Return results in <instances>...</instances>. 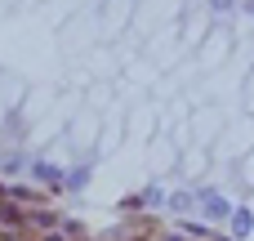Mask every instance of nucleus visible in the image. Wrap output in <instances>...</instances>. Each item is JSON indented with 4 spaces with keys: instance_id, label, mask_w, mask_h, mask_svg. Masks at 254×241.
<instances>
[{
    "instance_id": "7ed1b4c3",
    "label": "nucleus",
    "mask_w": 254,
    "mask_h": 241,
    "mask_svg": "<svg viewBox=\"0 0 254 241\" xmlns=\"http://www.w3.org/2000/svg\"><path fill=\"white\" fill-rule=\"evenodd\" d=\"M31 174H36L40 183H63V170H58V165H49V161H36V165H31Z\"/></svg>"
},
{
    "instance_id": "39448f33",
    "label": "nucleus",
    "mask_w": 254,
    "mask_h": 241,
    "mask_svg": "<svg viewBox=\"0 0 254 241\" xmlns=\"http://www.w3.org/2000/svg\"><path fill=\"white\" fill-rule=\"evenodd\" d=\"M170 210L174 215H188L192 210V192H170Z\"/></svg>"
},
{
    "instance_id": "f03ea898",
    "label": "nucleus",
    "mask_w": 254,
    "mask_h": 241,
    "mask_svg": "<svg viewBox=\"0 0 254 241\" xmlns=\"http://www.w3.org/2000/svg\"><path fill=\"white\" fill-rule=\"evenodd\" d=\"M201 206H205V219H228L232 206L223 201V192H201Z\"/></svg>"
},
{
    "instance_id": "0eeeda50",
    "label": "nucleus",
    "mask_w": 254,
    "mask_h": 241,
    "mask_svg": "<svg viewBox=\"0 0 254 241\" xmlns=\"http://www.w3.org/2000/svg\"><path fill=\"white\" fill-rule=\"evenodd\" d=\"M246 9H250V13H254V0H246Z\"/></svg>"
},
{
    "instance_id": "f257e3e1",
    "label": "nucleus",
    "mask_w": 254,
    "mask_h": 241,
    "mask_svg": "<svg viewBox=\"0 0 254 241\" xmlns=\"http://www.w3.org/2000/svg\"><path fill=\"white\" fill-rule=\"evenodd\" d=\"M31 224V210H22L18 201H0V228H22Z\"/></svg>"
},
{
    "instance_id": "6e6552de",
    "label": "nucleus",
    "mask_w": 254,
    "mask_h": 241,
    "mask_svg": "<svg viewBox=\"0 0 254 241\" xmlns=\"http://www.w3.org/2000/svg\"><path fill=\"white\" fill-rule=\"evenodd\" d=\"M165 241H183V237H165Z\"/></svg>"
},
{
    "instance_id": "20e7f679",
    "label": "nucleus",
    "mask_w": 254,
    "mask_h": 241,
    "mask_svg": "<svg viewBox=\"0 0 254 241\" xmlns=\"http://www.w3.org/2000/svg\"><path fill=\"white\" fill-rule=\"evenodd\" d=\"M250 228H254V215L250 210H237V215H232V233H237V237H250Z\"/></svg>"
},
{
    "instance_id": "423d86ee",
    "label": "nucleus",
    "mask_w": 254,
    "mask_h": 241,
    "mask_svg": "<svg viewBox=\"0 0 254 241\" xmlns=\"http://www.w3.org/2000/svg\"><path fill=\"white\" fill-rule=\"evenodd\" d=\"M45 241H67V237H58V233H49V237H45Z\"/></svg>"
}]
</instances>
